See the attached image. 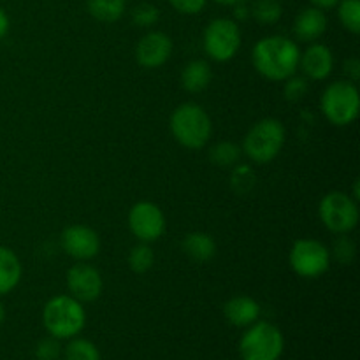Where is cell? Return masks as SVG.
<instances>
[{
    "instance_id": "obj_11",
    "label": "cell",
    "mask_w": 360,
    "mask_h": 360,
    "mask_svg": "<svg viewBox=\"0 0 360 360\" xmlns=\"http://www.w3.org/2000/svg\"><path fill=\"white\" fill-rule=\"evenodd\" d=\"M67 288L70 295L79 302H94L101 297L104 281L101 273L94 266L84 262H77L67 271Z\"/></svg>"
},
{
    "instance_id": "obj_12",
    "label": "cell",
    "mask_w": 360,
    "mask_h": 360,
    "mask_svg": "<svg viewBox=\"0 0 360 360\" xmlns=\"http://www.w3.org/2000/svg\"><path fill=\"white\" fill-rule=\"evenodd\" d=\"M60 246L69 257L77 262H84L101 252V238L97 232L86 225H70L60 236Z\"/></svg>"
},
{
    "instance_id": "obj_32",
    "label": "cell",
    "mask_w": 360,
    "mask_h": 360,
    "mask_svg": "<svg viewBox=\"0 0 360 360\" xmlns=\"http://www.w3.org/2000/svg\"><path fill=\"white\" fill-rule=\"evenodd\" d=\"M343 72L347 74L348 81H352V83L359 81V77H360V60H357V58L347 60V62L343 63Z\"/></svg>"
},
{
    "instance_id": "obj_4",
    "label": "cell",
    "mask_w": 360,
    "mask_h": 360,
    "mask_svg": "<svg viewBox=\"0 0 360 360\" xmlns=\"http://www.w3.org/2000/svg\"><path fill=\"white\" fill-rule=\"evenodd\" d=\"M285 144V127L276 118L257 122L243 139V153L255 164H267L280 155Z\"/></svg>"
},
{
    "instance_id": "obj_26",
    "label": "cell",
    "mask_w": 360,
    "mask_h": 360,
    "mask_svg": "<svg viewBox=\"0 0 360 360\" xmlns=\"http://www.w3.org/2000/svg\"><path fill=\"white\" fill-rule=\"evenodd\" d=\"M130 18H132L134 25L141 28H151L158 23L160 20V11H158L157 6L150 2H141L137 4L136 7L130 13Z\"/></svg>"
},
{
    "instance_id": "obj_19",
    "label": "cell",
    "mask_w": 360,
    "mask_h": 360,
    "mask_svg": "<svg viewBox=\"0 0 360 360\" xmlns=\"http://www.w3.org/2000/svg\"><path fill=\"white\" fill-rule=\"evenodd\" d=\"M213 79V70L206 60H192L181 72V84L188 94H200L210 86Z\"/></svg>"
},
{
    "instance_id": "obj_13",
    "label": "cell",
    "mask_w": 360,
    "mask_h": 360,
    "mask_svg": "<svg viewBox=\"0 0 360 360\" xmlns=\"http://www.w3.org/2000/svg\"><path fill=\"white\" fill-rule=\"evenodd\" d=\"M172 55V41L164 32H150L136 46V60L144 69H158Z\"/></svg>"
},
{
    "instance_id": "obj_9",
    "label": "cell",
    "mask_w": 360,
    "mask_h": 360,
    "mask_svg": "<svg viewBox=\"0 0 360 360\" xmlns=\"http://www.w3.org/2000/svg\"><path fill=\"white\" fill-rule=\"evenodd\" d=\"M330 250L316 239H297L290 250V267L297 276L315 280L330 267Z\"/></svg>"
},
{
    "instance_id": "obj_14",
    "label": "cell",
    "mask_w": 360,
    "mask_h": 360,
    "mask_svg": "<svg viewBox=\"0 0 360 360\" xmlns=\"http://www.w3.org/2000/svg\"><path fill=\"white\" fill-rule=\"evenodd\" d=\"M299 67H301L308 79L323 81L333 74L334 55L329 46L311 42V46L304 53H301Z\"/></svg>"
},
{
    "instance_id": "obj_7",
    "label": "cell",
    "mask_w": 360,
    "mask_h": 360,
    "mask_svg": "<svg viewBox=\"0 0 360 360\" xmlns=\"http://www.w3.org/2000/svg\"><path fill=\"white\" fill-rule=\"evenodd\" d=\"M319 217L333 234H348L359 224L357 200L340 190L326 193L319 204Z\"/></svg>"
},
{
    "instance_id": "obj_37",
    "label": "cell",
    "mask_w": 360,
    "mask_h": 360,
    "mask_svg": "<svg viewBox=\"0 0 360 360\" xmlns=\"http://www.w3.org/2000/svg\"><path fill=\"white\" fill-rule=\"evenodd\" d=\"M4 320H6V309H4V304L0 302V326L4 323Z\"/></svg>"
},
{
    "instance_id": "obj_1",
    "label": "cell",
    "mask_w": 360,
    "mask_h": 360,
    "mask_svg": "<svg viewBox=\"0 0 360 360\" xmlns=\"http://www.w3.org/2000/svg\"><path fill=\"white\" fill-rule=\"evenodd\" d=\"M301 49L292 39L269 35L253 46L252 62L257 72L269 81H285L299 69Z\"/></svg>"
},
{
    "instance_id": "obj_33",
    "label": "cell",
    "mask_w": 360,
    "mask_h": 360,
    "mask_svg": "<svg viewBox=\"0 0 360 360\" xmlns=\"http://www.w3.org/2000/svg\"><path fill=\"white\" fill-rule=\"evenodd\" d=\"M9 27H11L9 16H7L6 11L0 7V41H2V39L7 35V32H9Z\"/></svg>"
},
{
    "instance_id": "obj_8",
    "label": "cell",
    "mask_w": 360,
    "mask_h": 360,
    "mask_svg": "<svg viewBox=\"0 0 360 360\" xmlns=\"http://www.w3.org/2000/svg\"><path fill=\"white\" fill-rule=\"evenodd\" d=\"M204 51L214 62H229L241 48V30L231 18H217L204 30Z\"/></svg>"
},
{
    "instance_id": "obj_24",
    "label": "cell",
    "mask_w": 360,
    "mask_h": 360,
    "mask_svg": "<svg viewBox=\"0 0 360 360\" xmlns=\"http://www.w3.org/2000/svg\"><path fill=\"white\" fill-rule=\"evenodd\" d=\"M338 18L348 32L357 35L360 32V0H340Z\"/></svg>"
},
{
    "instance_id": "obj_28",
    "label": "cell",
    "mask_w": 360,
    "mask_h": 360,
    "mask_svg": "<svg viewBox=\"0 0 360 360\" xmlns=\"http://www.w3.org/2000/svg\"><path fill=\"white\" fill-rule=\"evenodd\" d=\"M255 185V172L246 165H236L232 172V188L238 193H248Z\"/></svg>"
},
{
    "instance_id": "obj_18",
    "label": "cell",
    "mask_w": 360,
    "mask_h": 360,
    "mask_svg": "<svg viewBox=\"0 0 360 360\" xmlns=\"http://www.w3.org/2000/svg\"><path fill=\"white\" fill-rule=\"evenodd\" d=\"M23 267L16 253L7 246H0V295L13 292L20 285Z\"/></svg>"
},
{
    "instance_id": "obj_21",
    "label": "cell",
    "mask_w": 360,
    "mask_h": 360,
    "mask_svg": "<svg viewBox=\"0 0 360 360\" xmlns=\"http://www.w3.org/2000/svg\"><path fill=\"white\" fill-rule=\"evenodd\" d=\"M241 146L231 143V141H221V143L214 144L210 150V160L211 164L221 169L236 167L239 164V160H241Z\"/></svg>"
},
{
    "instance_id": "obj_30",
    "label": "cell",
    "mask_w": 360,
    "mask_h": 360,
    "mask_svg": "<svg viewBox=\"0 0 360 360\" xmlns=\"http://www.w3.org/2000/svg\"><path fill=\"white\" fill-rule=\"evenodd\" d=\"M58 341L60 340L53 336L39 341L37 347H35V357H37V360H58L60 355H62V347H60Z\"/></svg>"
},
{
    "instance_id": "obj_27",
    "label": "cell",
    "mask_w": 360,
    "mask_h": 360,
    "mask_svg": "<svg viewBox=\"0 0 360 360\" xmlns=\"http://www.w3.org/2000/svg\"><path fill=\"white\" fill-rule=\"evenodd\" d=\"M330 257H334V259L340 264H343V266H348V264H352V260H354L355 257V243L352 241L347 234H341L340 238L334 241Z\"/></svg>"
},
{
    "instance_id": "obj_22",
    "label": "cell",
    "mask_w": 360,
    "mask_h": 360,
    "mask_svg": "<svg viewBox=\"0 0 360 360\" xmlns=\"http://www.w3.org/2000/svg\"><path fill=\"white\" fill-rule=\"evenodd\" d=\"M250 14L260 25H274L283 14L280 0H255L250 7Z\"/></svg>"
},
{
    "instance_id": "obj_2",
    "label": "cell",
    "mask_w": 360,
    "mask_h": 360,
    "mask_svg": "<svg viewBox=\"0 0 360 360\" xmlns=\"http://www.w3.org/2000/svg\"><path fill=\"white\" fill-rule=\"evenodd\" d=\"M171 134L176 143L188 150H200L207 144L213 134V123L202 105L185 102L172 111L169 120Z\"/></svg>"
},
{
    "instance_id": "obj_25",
    "label": "cell",
    "mask_w": 360,
    "mask_h": 360,
    "mask_svg": "<svg viewBox=\"0 0 360 360\" xmlns=\"http://www.w3.org/2000/svg\"><path fill=\"white\" fill-rule=\"evenodd\" d=\"M65 360H101V352L91 341L72 338L65 347Z\"/></svg>"
},
{
    "instance_id": "obj_36",
    "label": "cell",
    "mask_w": 360,
    "mask_h": 360,
    "mask_svg": "<svg viewBox=\"0 0 360 360\" xmlns=\"http://www.w3.org/2000/svg\"><path fill=\"white\" fill-rule=\"evenodd\" d=\"M217 4H221V6H238V4L246 2V0H214Z\"/></svg>"
},
{
    "instance_id": "obj_16",
    "label": "cell",
    "mask_w": 360,
    "mask_h": 360,
    "mask_svg": "<svg viewBox=\"0 0 360 360\" xmlns=\"http://www.w3.org/2000/svg\"><path fill=\"white\" fill-rule=\"evenodd\" d=\"M227 322L234 327H250L260 319V304L248 295H236L224 306Z\"/></svg>"
},
{
    "instance_id": "obj_31",
    "label": "cell",
    "mask_w": 360,
    "mask_h": 360,
    "mask_svg": "<svg viewBox=\"0 0 360 360\" xmlns=\"http://www.w3.org/2000/svg\"><path fill=\"white\" fill-rule=\"evenodd\" d=\"M207 0H169L172 7L181 14H199L206 7Z\"/></svg>"
},
{
    "instance_id": "obj_29",
    "label": "cell",
    "mask_w": 360,
    "mask_h": 360,
    "mask_svg": "<svg viewBox=\"0 0 360 360\" xmlns=\"http://www.w3.org/2000/svg\"><path fill=\"white\" fill-rule=\"evenodd\" d=\"M283 94L288 102H299L301 98H304L306 94H308V81H306V77L290 76L288 79H285Z\"/></svg>"
},
{
    "instance_id": "obj_10",
    "label": "cell",
    "mask_w": 360,
    "mask_h": 360,
    "mask_svg": "<svg viewBox=\"0 0 360 360\" xmlns=\"http://www.w3.org/2000/svg\"><path fill=\"white\" fill-rule=\"evenodd\" d=\"M129 229L141 243L158 241L165 232L164 211L150 200L136 202L129 213Z\"/></svg>"
},
{
    "instance_id": "obj_23",
    "label": "cell",
    "mask_w": 360,
    "mask_h": 360,
    "mask_svg": "<svg viewBox=\"0 0 360 360\" xmlns=\"http://www.w3.org/2000/svg\"><path fill=\"white\" fill-rule=\"evenodd\" d=\"M155 264V253L150 248L148 243H141V245L134 246L129 253V267L130 271L137 274H144L153 267Z\"/></svg>"
},
{
    "instance_id": "obj_20",
    "label": "cell",
    "mask_w": 360,
    "mask_h": 360,
    "mask_svg": "<svg viewBox=\"0 0 360 360\" xmlns=\"http://www.w3.org/2000/svg\"><path fill=\"white\" fill-rule=\"evenodd\" d=\"M88 13L102 23H115L125 14V0H86Z\"/></svg>"
},
{
    "instance_id": "obj_3",
    "label": "cell",
    "mask_w": 360,
    "mask_h": 360,
    "mask_svg": "<svg viewBox=\"0 0 360 360\" xmlns=\"http://www.w3.org/2000/svg\"><path fill=\"white\" fill-rule=\"evenodd\" d=\"M42 322L49 336L56 340H72L86 323L83 302L72 295H56L44 304Z\"/></svg>"
},
{
    "instance_id": "obj_5",
    "label": "cell",
    "mask_w": 360,
    "mask_h": 360,
    "mask_svg": "<svg viewBox=\"0 0 360 360\" xmlns=\"http://www.w3.org/2000/svg\"><path fill=\"white\" fill-rule=\"evenodd\" d=\"M323 116L334 127H348L359 118L360 95L352 81H334L320 98Z\"/></svg>"
},
{
    "instance_id": "obj_15",
    "label": "cell",
    "mask_w": 360,
    "mask_h": 360,
    "mask_svg": "<svg viewBox=\"0 0 360 360\" xmlns=\"http://www.w3.org/2000/svg\"><path fill=\"white\" fill-rule=\"evenodd\" d=\"M327 30V16L319 7H308L297 14L294 34L301 42H316Z\"/></svg>"
},
{
    "instance_id": "obj_6",
    "label": "cell",
    "mask_w": 360,
    "mask_h": 360,
    "mask_svg": "<svg viewBox=\"0 0 360 360\" xmlns=\"http://www.w3.org/2000/svg\"><path fill=\"white\" fill-rule=\"evenodd\" d=\"M285 340L281 330L271 322H259L246 329L239 341V355L243 360H280Z\"/></svg>"
},
{
    "instance_id": "obj_35",
    "label": "cell",
    "mask_w": 360,
    "mask_h": 360,
    "mask_svg": "<svg viewBox=\"0 0 360 360\" xmlns=\"http://www.w3.org/2000/svg\"><path fill=\"white\" fill-rule=\"evenodd\" d=\"M236 7V18H239V20H246V18L250 16V9L248 7H245V2L243 4H238Z\"/></svg>"
},
{
    "instance_id": "obj_17",
    "label": "cell",
    "mask_w": 360,
    "mask_h": 360,
    "mask_svg": "<svg viewBox=\"0 0 360 360\" xmlns=\"http://www.w3.org/2000/svg\"><path fill=\"white\" fill-rule=\"evenodd\" d=\"M181 250L193 262H210L217 255V243L206 232H190L181 243Z\"/></svg>"
},
{
    "instance_id": "obj_34",
    "label": "cell",
    "mask_w": 360,
    "mask_h": 360,
    "mask_svg": "<svg viewBox=\"0 0 360 360\" xmlns=\"http://www.w3.org/2000/svg\"><path fill=\"white\" fill-rule=\"evenodd\" d=\"M309 2L315 7H319V9H330V7L340 4V0H309Z\"/></svg>"
}]
</instances>
